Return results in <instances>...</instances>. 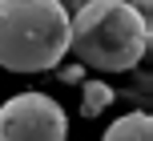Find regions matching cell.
Instances as JSON below:
<instances>
[{
	"label": "cell",
	"mask_w": 153,
	"mask_h": 141,
	"mask_svg": "<svg viewBox=\"0 0 153 141\" xmlns=\"http://www.w3.org/2000/svg\"><path fill=\"white\" fill-rule=\"evenodd\" d=\"M69 117L45 93H16L0 105V141H65Z\"/></svg>",
	"instance_id": "3957f363"
},
{
	"label": "cell",
	"mask_w": 153,
	"mask_h": 141,
	"mask_svg": "<svg viewBox=\"0 0 153 141\" xmlns=\"http://www.w3.org/2000/svg\"><path fill=\"white\" fill-rule=\"evenodd\" d=\"M81 77H85V69H81V65H69V69H61V81H65V85H76Z\"/></svg>",
	"instance_id": "52a82bcc"
},
{
	"label": "cell",
	"mask_w": 153,
	"mask_h": 141,
	"mask_svg": "<svg viewBox=\"0 0 153 141\" xmlns=\"http://www.w3.org/2000/svg\"><path fill=\"white\" fill-rule=\"evenodd\" d=\"M69 48L81 69L97 73H125L145 61L149 24L137 16L129 0H89L73 16Z\"/></svg>",
	"instance_id": "6da1fadb"
},
{
	"label": "cell",
	"mask_w": 153,
	"mask_h": 141,
	"mask_svg": "<svg viewBox=\"0 0 153 141\" xmlns=\"http://www.w3.org/2000/svg\"><path fill=\"white\" fill-rule=\"evenodd\" d=\"M73 16L61 0H0V69L45 73L69 53Z\"/></svg>",
	"instance_id": "7a4b0ae2"
},
{
	"label": "cell",
	"mask_w": 153,
	"mask_h": 141,
	"mask_svg": "<svg viewBox=\"0 0 153 141\" xmlns=\"http://www.w3.org/2000/svg\"><path fill=\"white\" fill-rule=\"evenodd\" d=\"M129 4L137 8V16H141L145 24H153V0H129Z\"/></svg>",
	"instance_id": "8992f818"
},
{
	"label": "cell",
	"mask_w": 153,
	"mask_h": 141,
	"mask_svg": "<svg viewBox=\"0 0 153 141\" xmlns=\"http://www.w3.org/2000/svg\"><path fill=\"white\" fill-rule=\"evenodd\" d=\"M101 141H153V113H125L105 129Z\"/></svg>",
	"instance_id": "277c9868"
},
{
	"label": "cell",
	"mask_w": 153,
	"mask_h": 141,
	"mask_svg": "<svg viewBox=\"0 0 153 141\" xmlns=\"http://www.w3.org/2000/svg\"><path fill=\"white\" fill-rule=\"evenodd\" d=\"M145 61H153V24H149V48H145Z\"/></svg>",
	"instance_id": "9c48e42d"
},
{
	"label": "cell",
	"mask_w": 153,
	"mask_h": 141,
	"mask_svg": "<svg viewBox=\"0 0 153 141\" xmlns=\"http://www.w3.org/2000/svg\"><path fill=\"white\" fill-rule=\"evenodd\" d=\"M85 4H89V0H61V8H65V12H73V16H76V12H81V8H85Z\"/></svg>",
	"instance_id": "ba28073f"
},
{
	"label": "cell",
	"mask_w": 153,
	"mask_h": 141,
	"mask_svg": "<svg viewBox=\"0 0 153 141\" xmlns=\"http://www.w3.org/2000/svg\"><path fill=\"white\" fill-rule=\"evenodd\" d=\"M113 105V89L105 81H85V97H81V113L85 117H101Z\"/></svg>",
	"instance_id": "5b68a950"
}]
</instances>
